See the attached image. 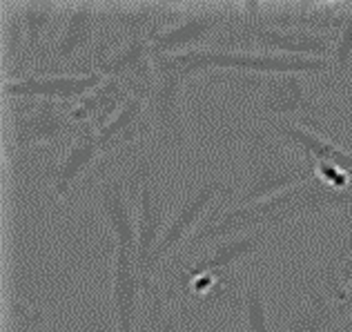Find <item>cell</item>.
<instances>
[{
  "label": "cell",
  "mask_w": 352,
  "mask_h": 332,
  "mask_svg": "<svg viewBox=\"0 0 352 332\" xmlns=\"http://www.w3.org/2000/svg\"><path fill=\"white\" fill-rule=\"evenodd\" d=\"M352 210V186L332 188L319 177H310L290 190H283L270 199L250 203V206H234L194 230L183 241L185 252H194L203 245L223 241L230 236L256 232V230H274L288 221L303 217H321L328 212Z\"/></svg>",
  "instance_id": "obj_1"
},
{
  "label": "cell",
  "mask_w": 352,
  "mask_h": 332,
  "mask_svg": "<svg viewBox=\"0 0 352 332\" xmlns=\"http://www.w3.org/2000/svg\"><path fill=\"white\" fill-rule=\"evenodd\" d=\"M208 80L223 82L239 94H245L248 112L263 123L288 121V116H296L308 125L321 127L326 118V105L301 74L217 71L208 74Z\"/></svg>",
  "instance_id": "obj_2"
},
{
  "label": "cell",
  "mask_w": 352,
  "mask_h": 332,
  "mask_svg": "<svg viewBox=\"0 0 352 332\" xmlns=\"http://www.w3.org/2000/svg\"><path fill=\"white\" fill-rule=\"evenodd\" d=\"M241 136L245 141V174L241 188L232 195L234 206L270 199L314 177V161L281 145L267 130L250 127Z\"/></svg>",
  "instance_id": "obj_3"
},
{
  "label": "cell",
  "mask_w": 352,
  "mask_h": 332,
  "mask_svg": "<svg viewBox=\"0 0 352 332\" xmlns=\"http://www.w3.org/2000/svg\"><path fill=\"white\" fill-rule=\"evenodd\" d=\"M154 85L147 94V118L154 125L156 143L161 152L181 154L188 150V127L183 116V87L185 80L176 71L165 54H154Z\"/></svg>",
  "instance_id": "obj_4"
},
{
  "label": "cell",
  "mask_w": 352,
  "mask_h": 332,
  "mask_svg": "<svg viewBox=\"0 0 352 332\" xmlns=\"http://www.w3.org/2000/svg\"><path fill=\"white\" fill-rule=\"evenodd\" d=\"M136 177H138V241H136V263L141 270L145 288L152 285V254L159 245L161 236L168 228V201L159 192L154 183V172H152V161L141 159V163L136 165Z\"/></svg>",
  "instance_id": "obj_5"
},
{
  "label": "cell",
  "mask_w": 352,
  "mask_h": 332,
  "mask_svg": "<svg viewBox=\"0 0 352 332\" xmlns=\"http://www.w3.org/2000/svg\"><path fill=\"white\" fill-rule=\"evenodd\" d=\"M234 14V5H219L206 12L183 14L179 23L163 32L150 36L154 54H181L190 49H199V45H212V41L221 34V30L230 23Z\"/></svg>",
  "instance_id": "obj_6"
},
{
  "label": "cell",
  "mask_w": 352,
  "mask_h": 332,
  "mask_svg": "<svg viewBox=\"0 0 352 332\" xmlns=\"http://www.w3.org/2000/svg\"><path fill=\"white\" fill-rule=\"evenodd\" d=\"M76 134L78 125L72 121L69 107H65L60 100L38 98L32 109L14 118V147L18 152L41 143H58Z\"/></svg>",
  "instance_id": "obj_7"
},
{
  "label": "cell",
  "mask_w": 352,
  "mask_h": 332,
  "mask_svg": "<svg viewBox=\"0 0 352 332\" xmlns=\"http://www.w3.org/2000/svg\"><path fill=\"white\" fill-rule=\"evenodd\" d=\"M221 192L234 195V188L228 186L226 179H221V177H208L206 181H201L197 188L190 190L188 195L183 197V201L179 203V208H176L174 217L170 219V223L165 228L161 241L152 254V263H150L152 274L156 270V265L163 261V256H168L176 245L185 241V239L194 232L192 228L199 223L203 212L208 210V206L214 201L217 195H221Z\"/></svg>",
  "instance_id": "obj_8"
},
{
  "label": "cell",
  "mask_w": 352,
  "mask_h": 332,
  "mask_svg": "<svg viewBox=\"0 0 352 332\" xmlns=\"http://www.w3.org/2000/svg\"><path fill=\"white\" fill-rule=\"evenodd\" d=\"M105 80L103 74H32L23 78H7L3 82L5 96L21 98H50V100H78L87 96Z\"/></svg>",
  "instance_id": "obj_9"
},
{
  "label": "cell",
  "mask_w": 352,
  "mask_h": 332,
  "mask_svg": "<svg viewBox=\"0 0 352 332\" xmlns=\"http://www.w3.org/2000/svg\"><path fill=\"white\" fill-rule=\"evenodd\" d=\"M127 179L120 174H105L98 181L94 190V201L105 217L107 228L112 230L116 239V247H125V250L136 254V241H138V219L134 214V203L129 199Z\"/></svg>",
  "instance_id": "obj_10"
},
{
  "label": "cell",
  "mask_w": 352,
  "mask_h": 332,
  "mask_svg": "<svg viewBox=\"0 0 352 332\" xmlns=\"http://www.w3.org/2000/svg\"><path fill=\"white\" fill-rule=\"evenodd\" d=\"M100 23V7L94 3H78L72 5L67 12L63 32L54 41L47 52H45L43 65L60 67L78 60L82 54L89 52V47L96 41V30Z\"/></svg>",
  "instance_id": "obj_11"
},
{
  "label": "cell",
  "mask_w": 352,
  "mask_h": 332,
  "mask_svg": "<svg viewBox=\"0 0 352 332\" xmlns=\"http://www.w3.org/2000/svg\"><path fill=\"white\" fill-rule=\"evenodd\" d=\"M145 288L136 254L116 247L112 267V306L116 332H136L138 328V299Z\"/></svg>",
  "instance_id": "obj_12"
},
{
  "label": "cell",
  "mask_w": 352,
  "mask_h": 332,
  "mask_svg": "<svg viewBox=\"0 0 352 332\" xmlns=\"http://www.w3.org/2000/svg\"><path fill=\"white\" fill-rule=\"evenodd\" d=\"M100 16L105 18L109 25L123 34V38H138V36H147L163 32L179 23L176 18H183V7L174 5H103L100 7Z\"/></svg>",
  "instance_id": "obj_13"
},
{
  "label": "cell",
  "mask_w": 352,
  "mask_h": 332,
  "mask_svg": "<svg viewBox=\"0 0 352 332\" xmlns=\"http://www.w3.org/2000/svg\"><path fill=\"white\" fill-rule=\"evenodd\" d=\"M134 94L138 91L125 78L107 76L96 89H91L87 96L78 98L76 105L69 107V116L76 125L87 123L100 132Z\"/></svg>",
  "instance_id": "obj_14"
},
{
  "label": "cell",
  "mask_w": 352,
  "mask_h": 332,
  "mask_svg": "<svg viewBox=\"0 0 352 332\" xmlns=\"http://www.w3.org/2000/svg\"><path fill=\"white\" fill-rule=\"evenodd\" d=\"M263 125H267V132L285 141V145L292 147L294 152L314 161V165L332 163L352 172V152L328 141V138H323L317 130H308V127L292 121H270Z\"/></svg>",
  "instance_id": "obj_15"
},
{
  "label": "cell",
  "mask_w": 352,
  "mask_h": 332,
  "mask_svg": "<svg viewBox=\"0 0 352 332\" xmlns=\"http://www.w3.org/2000/svg\"><path fill=\"white\" fill-rule=\"evenodd\" d=\"M103 152L98 143V132L91 125L82 123L78 125V134L74 136V143L69 145V150L65 152L63 159L45 172V177L52 181L54 186V195L56 197H65L69 192V188L74 186L85 168L96 159V156Z\"/></svg>",
  "instance_id": "obj_16"
},
{
  "label": "cell",
  "mask_w": 352,
  "mask_h": 332,
  "mask_svg": "<svg viewBox=\"0 0 352 332\" xmlns=\"http://www.w3.org/2000/svg\"><path fill=\"white\" fill-rule=\"evenodd\" d=\"M267 239H270V232H267V230H256V232H248V234H239V236L223 239V241H217V243H212V254L203 256V259H199L190 267H185V272L228 274L230 267H232L236 261L261 250Z\"/></svg>",
  "instance_id": "obj_17"
},
{
  "label": "cell",
  "mask_w": 352,
  "mask_h": 332,
  "mask_svg": "<svg viewBox=\"0 0 352 332\" xmlns=\"http://www.w3.org/2000/svg\"><path fill=\"white\" fill-rule=\"evenodd\" d=\"M344 315L346 312L332 299V294L312 288L308 294V301L303 303L301 310H296L290 317L283 332H330L344 319Z\"/></svg>",
  "instance_id": "obj_18"
},
{
  "label": "cell",
  "mask_w": 352,
  "mask_h": 332,
  "mask_svg": "<svg viewBox=\"0 0 352 332\" xmlns=\"http://www.w3.org/2000/svg\"><path fill=\"white\" fill-rule=\"evenodd\" d=\"M147 123V96L134 94L127 103L120 107V112L98 132L100 150L107 152L116 145L134 143Z\"/></svg>",
  "instance_id": "obj_19"
},
{
  "label": "cell",
  "mask_w": 352,
  "mask_h": 332,
  "mask_svg": "<svg viewBox=\"0 0 352 332\" xmlns=\"http://www.w3.org/2000/svg\"><path fill=\"white\" fill-rule=\"evenodd\" d=\"M60 12V5L56 3H23L18 5V14L23 18V27H25V54L32 60L43 63L45 52H47V45L43 43V34L45 30L52 25L54 16Z\"/></svg>",
  "instance_id": "obj_20"
},
{
  "label": "cell",
  "mask_w": 352,
  "mask_h": 332,
  "mask_svg": "<svg viewBox=\"0 0 352 332\" xmlns=\"http://www.w3.org/2000/svg\"><path fill=\"white\" fill-rule=\"evenodd\" d=\"M243 317H245V332H270L267 303L258 281H250L243 292Z\"/></svg>",
  "instance_id": "obj_21"
},
{
  "label": "cell",
  "mask_w": 352,
  "mask_h": 332,
  "mask_svg": "<svg viewBox=\"0 0 352 332\" xmlns=\"http://www.w3.org/2000/svg\"><path fill=\"white\" fill-rule=\"evenodd\" d=\"M152 306V332H181V317L168 299H163L161 290L152 283L150 288Z\"/></svg>",
  "instance_id": "obj_22"
},
{
  "label": "cell",
  "mask_w": 352,
  "mask_h": 332,
  "mask_svg": "<svg viewBox=\"0 0 352 332\" xmlns=\"http://www.w3.org/2000/svg\"><path fill=\"white\" fill-rule=\"evenodd\" d=\"M3 52H5V65L12 67L21 58V54L25 52V27L23 18L18 14V7L14 14L5 16L3 23Z\"/></svg>",
  "instance_id": "obj_23"
},
{
  "label": "cell",
  "mask_w": 352,
  "mask_h": 332,
  "mask_svg": "<svg viewBox=\"0 0 352 332\" xmlns=\"http://www.w3.org/2000/svg\"><path fill=\"white\" fill-rule=\"evenodd\" d=\"M332 63H335V74L339 78H344L352 67V5L346 12V21H344V25H341L339 36L335 41Z\"/></svg>",
  "instance_id": "obj_24"
},
{
  "label": "cell",
  "mask_w": 352,
  "mask_h": 332,
  "mask_svg": "<svg viewBox=\"0 0 352 332\" xmlns=\"http://www.w3.org/2000/svg\"><path fill=\"white\" fill-rule=\"evenodd\" d=\"M328 285H330V294H332V299H335L339 306H341V310L346 312H352V279H348V283L341 288V285L335 281V276L332 274H328Z\"/></svg>",
  "instance_id": "obj_25"
},
{
  "label": "cell",
  "mask_w": 352,
  "mask_h": 332,
  "mask_svg": "<svg viewBox=\"0 0 352 332\" xmlns=\"http://www.w3.org/2000/svg\"><path fill=\"white\" fill-rule=\"evenodd\" d=\"M341 276H346V279H352V261L344 265V270H341Z\"/></svg>",
  "instance_id": "obj_26"
}]
</instances>
